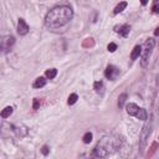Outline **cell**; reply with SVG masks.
<instances>
[{
	"mask_svg": "<svg viewBox=\"0 0 159 159\" xmlns=\"http://www.w3.org/2000/svg\"><path fill=\"white\" fill-rule=\"evenodd\" d=\"M152 12L153 14H159V0H154L153 6H152Z\"/></svg>",
	"mask_w": 159,
	"mask_h": 159,
	"instance_id": "obj_19",
	"label": "cell"
},
{
	"mask_svg": "<svg viewBox=\"0 0 159 159\" xmlns=\"http://www.w3.org/2000/svg\"><path fill=\"white\" fill-rule=\"evenodd\" d=\"M56 75H57V70H56V68H48V70H46V72H45V77L48 78V80L55 78Z\"/></svg>",
	"mask_w": 159,
	"mask_h": 159,
	"instance_id": "obj_13",
	"label": "cell"
},
{
	"mask_svg": "<svg viewBox=\"0 0 159 159\" xmlns=\"http://www.w3.org/2000/svg\"><path fill=\"white\" fill-rule=\"evenodd\" d=\"M14 43H15V37L14 36H11V35L4 36L2 40H1V50H2V52L10 51V48L14 46Z\"/></svg>",
	"mask_w": 159,
	"mask_h": 159,
	"instance_id": "obj_6",
	"label": "cell"
},
{
	"mask_svg": "<svg viewBox=\"0 0 159 159\" xmlns=\"http://www.w3.org/2000/svg\"><path fill=\"white\" fill-rule=\"evenodd\" d=\"M120 147V139L116 135L102 137L93 149V155L97 158H106Z\"/></svg>",
	"mask_w": 159,
	"mask_h": 159,
	"instance_id": "obj_2",
	"label": "cell"
},
{
	"mask_svg": "<svg viewBox=\"0 0 159 159\" xmlns=\"http://www.w3.org/2000/svg\"><path fill=\"white\" fill-rule=\"evenodd\" d=\"M122 37H127L128 35H129V31H130V26L128 25V24H125V25H122L120 27H119V30H116Z\"/></svg>",
	"mask_w": 159,
	"mask_h": 159,
	"instance_id": "obj_10",
	"label": "cell"
},
{
	"mask_svg": "<svg viewBox=\"0 0 159 159\" xmlns=\"http://www.w3.org/2000/svg\"><path fill=\"white\" fill-rule=\"evenodd\" d=\"M77 99H78V96L76 94V93H72V94H70L68 96V99H67V103L71 106V104H75L76 102H77Z\"/></svg>",
	"mask_w": 159,
	"mask_h": 159,
	"instance_id": "obj_18",
	"label": "cell"
},
{
	"mask_svg": "<svg viewBox=\"0 0 159 159\" xmlns=\"http://www.w3.org/2000/svg\"><path fill=\"white\" fill-rule=\"evenodd\" d=\"M104 76H106L108 80L114 81V80L119 76V68L116 67V66H113V65H108V66L106 67V70H104Z\"/></svg>",
	"mask_w": 159,
	"mask_h": 159,
	"instance_id": "obj_7",
	"label": "cell"
},
{
	"mask_svg": "<svg viewBox=\"0 0 159 159\" xmlns=\"http://www.w3.org/2000/svg\"><path fill=\"white\" fill-rule=\"evenodd\" d=\"M93 88H94V91L97 92V93H103V89H104V87H103V82L102 81H97V82H94V84H93Z\"/></svg>",
	"mask_w": 159,
	"mask_h": 159,
	"instance_id": "obj_14",
	"label": "cell"
},
{
	"mask_svg": "<svg viewBox=\"0 0 159 159\" xmlns=\"http://www.w3.org/2000/svg\"><path fill=\"white\" fill-rule=\"evenodd\" d=\"M155 46V40L153 37H149L145 40L144 45L142 46V53H140V65L143 68L147 67L148 62H149V58H150V55L153 52V48Z\"/></svg>",
	"mask_w": 159,
	"mask_h": 159,
	"instance_id": "obj_3",
	"label": "cell"
},
{
	"mask_svg": "<svg viewBox=\"0 0 159 159\" xmlns=\"http://www.w3.org/2000/svg\"><path fill=\"white\" fill-rule=\"evenodd\" d=\"M125 98H127V93H122L118 98V107L119 108H123L124 107V103H125Z\"/></svg>",
	"mask_w": 159,
	"mask_h": 159,
	"instance_id": "obj_17",
	"label": "cell"
},
{
	"mask_svg": "<svg viewBox=\"0 0 159 159\" xmlns=\"http://www.w3.org/2000/svg\"><path fill=\"white\" fill-rule=\"evenodd\" d=\"M154 36H159V27L155 29V31H154Z\"/></svg>",
	"mask_w": 159,
	"mask_h": 159,
	"instance_id": "obj_24",
	"label": "cell"
},
{
	"mask_svg": "<svg viewBox=\"0 0 159 159\" xmlns=\"http://www.w3.org/2000/svg\"><path fill=\"white\" fill-rule=\"evenodd\" d=\"M152 116L149 118L145 119V123L140 130V135H139V150L140 153L144 152L145 147H147V143H148V139H149V135H150V132H152Z\"/></svg>",
	"mask_w": 159,
	"mask_h": 159,
	"instance_id": "obj_4",
	"label": "cell"
},
{
	"mask_svg": "<svg viewBox=\"0 0 159 159\" xmlns=\"http://www.w3.org/2000/svg\"><path fill=\"white\" fill-rule=\"evenodd\" d=\"M46 82H47L46 77H37L35 80V82L32 83V87L34 88H41V87H43L46 84Z\"/></svg>",
	"mask_w": 159,
	"mask_h": 159,
	"instance_id": "obj_11",
	"label": "cell"
},
{
	"mask_svg": "<svg viewBox=\"0 0 159 159\" xmlns=\"http://www.w3.org/2000/svg\"><path fill=\"white\" fill-rule=\"evenodd\" d=\"M39 106H40V99L39 98H35L34 99V109H37Z\"/></svg>",
	"mask_w": 159,
	"mask_h": 159,
	"instance_id": "obj_21",
	"label": "cell"
},
{
	"mask_svg": "<svg viewBox=\"0 0 159 159\" xmlns=\"http://www.w3.org/2000/svg\"><path fill=\"white\" fill-rule=\"evenodd\" d=\"M148 2H149V0H140V4L142 5H147Z\"/></svg>",
	"mask_w": 159,
	"mask_h": 159,
	"instance_id": "obj_23",
	"label": "cell"
},
{
	"mask_svg": "<svg viewBox=\"0 0 159 159\" xmlns=\"http://www.w3.org/2000/svg\"><path fill=\"white\" fill-rule=\"evenodd\" d=\"M29 30L30 29H29V25L26 24V21L24 19H19V21H17V32H19V35L24 36L29 32Z\"/></svg>",
	"mask_w": 159,
	"mask_h": 159,
	"instance_id": "obj_8",
	"label": "cell"
},
{
	"mask_svg": "<svg viewBox=\"0 0 159 159\" xmlns=\"http://www.w3.org/2000/svg\"><path fill=\"white\" fill-rule=\"evenodd\" d=\"M73 17V10L67 5L52 7L45 16V26L48 29H60L67 25Z\"/></svg>",
	"mask_w": 159,
	"mask_h": 159,
	"instance_id": "obj_1",
	"label": "cell"
},
{
	"mask_svg": "<svg viewBox=\"0 0 159 159\" xmlns=\"http://www.w3.org/2000/svg\"><path fill=\"white\" fill-rule=\"evenodd\" d=\"M127 5H128V2H127V1H120V2H119V4H117V5H116V7L113 9V14H114V15H117V14L122 12V11L127 7Z\"/></svg>",
	"mask_w": 159,
	"mask_h": 159,
	"instance_id": "obj_12",
	"label": "cell"
},
{
	"mask_svg": "<svg viewBox=\"0 0 159 159\" xmlns=\"http://www.w3.org/2000/svg\"><path fill=\"white\" fill-rule=\"evenodd\" d=\"M125 111H127V113H128L129 116L135 117V118H138V119L145 120V119L148 118V112H147L144 108H142V107H139L138 104H135V103H128V104L125 106Z\"/></svg>",
	"mask_w": 159,
	"mask_h": 159,
	"instance_id": "obj_5",
	"label": "cell"
},
{
	"mask_svg": "<svg viewBox=\"0 0 159 159\" xmlns=\"http://www.w3.org/2000/svg\"><path fill=\"white\" fill-rule=\"evenodd\" d=\"M92 138H93L92 133H91V132H86V133H84V135L82 137V140H83V143L88 144V143H91V142H92Z\"/></svg>",
	"mask_w": 159,
	"mask_h": 159,
	"instance_id": "obj_16",
	"label": "cell"
},
{
	"mask_svg": "<svg viewBox=\"0 0 159 159\" xmlns=\"http://www.w3.org/2000/svg\"><path fill=\"white\" fill-rule=\"evenodd\" d=\"M107 48H108L109 52H114V51L117 50V43H114V42H109L108 46H107Z\"/></svg>",
	"mask_w": 159,
	"mask_h": 159,
	"instance_id": "obj_20",
	"label": "cell"
},
{
	"mask_svg": "<svg viewBox=\"0 0 159 159\" xmlns=\"http://www.w3.org/2000/svg\"><path fill=\"white\" fill-rule=\"evenodd\" d=\"M12 107L11 106H7V107H5L2 111H1V117L2 118H7V117H10L11 116V113H12Z\"/></svg>",
	"mask_w": 159,
	"mask_h": 159,
	"instance_id": "obj_15",
	"label": "cell"
},
{
	"mask_svg": "<svg viewBox=\"0 0 159 159\" xmlns=\"http://www.w3.org/2000/svg\"><path fill=\"white\" fill-rule=\"evenodd\" d=\"M140 53H142V46H140V45H135V46L133 47V50H132L130 60H132V61L137 60V58L140 56Z\"/></svg>",
	"mask_w": 159,
	"mask_h": 159,
	"instance_id": "obj_9",
	"label": "cell"
},
{
	"mask_svg": "<svg viewBox=\"0 0 159 159\" xmlns=\"http://www.w3.org/2000/svg\"><path fill=\"white\" fill-rule=\"evenodd\" d=\"M41 152H42L43 155H47V154H48V147H47V145H43L42 149H41Z\"/></svg>",
	"mask_w": 159,
	"mask_h": 159,
	"instance_id": "obj_22",
	"label": "cell"
}]
</instances>
